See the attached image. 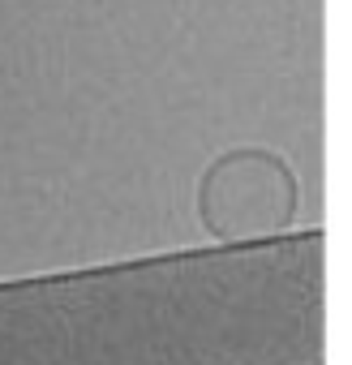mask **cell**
<instances>
[{
  "mask_svg": "<svg viewBox=\"0 0 352 365\" xmlns=\"http://www.w3.org/2000/svg\"><path fill=\"white\" fill-rule=\"evenodd\" d=\"M301 211L296 168L262 142L219 150L194 185V215L215 245H258L288 237Z\"/></svg>",
  "mask_w": 352,
  "mask_h": 365,
  "instance_id": "cell-1",
  "label": "cell"
}]
</instances>
